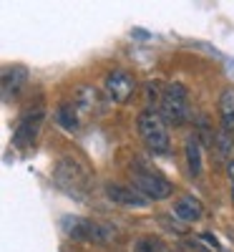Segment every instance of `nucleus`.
<instances>
[{
	"instance_id": "1",
	"label": "nucleus",
	"mask_w": 234,
	"mask_h": 252,
	"mask_svg": "<svg viewBox=\"0 0 234 252\" xmlns=\"http://www.w3.org/2000/svg\"><path fill=\"white\" fill-rule=\"evenodd\" d=\"M136 129L141 141L151 149L154 154H169L172 152V139L166 131V121L156 111H141L136 119Z\"/></svg>"
},
{
	"instance_id": "2",
	"label": "nucleus",
	"mask_w": 234,
	"mask_h": 252,
	"mask_svg": "<svg viewBox=\"0 0 234 252\" xmlns=\"http://www.w3.org/2000/svg\"><path fill=\"white\" fill-rule=\"evenodd\" d=\"M159 116L172 124V126H181L189 119V98H186V89L179 83L166 86L159 96Z\"/></svg>"
},
{
	"instance_id": "3",
	"label": "nucleus",
	"mask_w": 234,
	"mask_h": 252,
	"mask_svg": "<svg viewBox=\"0 0 234 252\" xmlns=\"http://www.w3.org/2000/svg\"><path fill=\"white\" fill-rule=\"evenodd\" d=\"M131 182H134V189L139 194H144L148 202H161V199H169L174 194V184L164 179L161 174H154V172H146L141 166H134L131 169Z\"/></svg>"
},
{
	"instance_id": "4",
	"label": "nucleus",
	"mask_w": 234,
	"mask_h": 252,
	"mask_svg": "<svg viewBox=\"0 0 234 252\" xmlns=\"http://www.w3.org/2000/svg\"><path fill=\"white\" fill-rule=\"evenodd\" d=\"M56 182L66 189L68 194L83 197L86 194V187H88V172H86V166H81L76 159L63 157L56 164Z\"/></svg>"
},
{
	"instance_id": "5",
	"label": "nucleus",
	"mask_w": 234,
	"mask_h": 252,
	"mask_svg": "<svg viewBox=\"0 0 234 252\" xmlns=\"http://www.w3.org/2000/svg\"><path fill=\"white\" fill-rule=\"evenodd\" d=\"M63 232L73 240L81 242H106L109 240V227H101L91 220H83V217H63L60 220Z\"/></svg>"
},
{
	"instance_id": "6",
	"label": "nucleus",
	"mask_w": 234,
	"mask_h": 252,
	"mask_svg": "<svg viewBox=\"0 0 234 252\" xmlns=\"http://www.w3.org/2000/svg\"><path fill=\"white\" fill-rule=\"evenodd\" d=\"M136 91V78L129 73V71H111L109 76H106V94H109V98L114 103H126Z\"/></svg>"
},
{
	"instance_id": "7",
	"label": "nucleus",
	"mask_w": 234,
	"mask_h": 252,
	"mask_svg": "<svg viewBox=\"0 0 234 252\" xmlns=\"http://www.w3.org/2000/svg\"><path fill=\"white\" fill-rule=\"evenodd\" d=\"M40 124H43V109L23 114V119L18 121L15 131H13V144L18 146V149H28V146L35 141V136L40 131Z\"/></svg>"
},
{
	"instance_id": "8",
	"label": "nucleus",
	"mask_w": 234,
	"mask_h": 252,
	"mask_svg": "<svg viewBox=\"0 0 234 252\" xmlns=\"http://www.w3.org/2000/svg\"><path fill=\"white\" fill-rule=\"evenodd\" d=\"M106 197L114 204H123V207H146L148 199L144 194H139L134 187H123V184H109L106 187Z\"/></svg>"
},
{
	"instance_id": "9",
	"label": "nucleus",
	"mask_w": 234,
	"mask_h": 252,
	"mask_svg": "<svg viewBox=\"0 0 234 252\" xmlns=\"http://www.w3.org/2000/svg\"><path fill=\"white\" fill-rule=\"evenodd\" d=\"M174 215L184 222H197L202 215H204V207L197 197H191V194H184L174 202Z\"/></svg>"
},
{
	"instance_id": "10",
	"label": "nucleus",
	"mask_w": 234,
	"mask_h": 252,
	"mask_svg": "<svg viewBox=\"0 0 234 252\" xmlns=\"http://www.w3.org/2000/svg\"><path fill=\"white\" fill-rule=\"evenodd\" d=\"M28 81V71L23 66H10L3 71V98L8 101L10 96H18V91L23 89V83Z\"/></svg>"
},
{
	"instance_id": "11",
	"label": "nucleus",
	"mask_w": 234,
	"mask_h": 252,
	"mask_svg": "<svg viewBox=\"0 0 234 252\" xmlns=\"http://www.w3.org/2000/svg\"><path fill=\"white\" fill-rule=\"evenodd\" d=\"M186 164H189V174L191 177H199L204 169V161H202V144L197 136H189L186 139Z\"/></svg>"
},
{
	"instance_id": "12",
	"label": "nucleus",
	"mask_w": 234,
	"mask_h": 252,
	"mask_svg": "<svg viewBox=\"0 0 234 252\" xmlns=\"http://www.w3.org/2000/svg\"><path fill=\"white\" fill-rule=\"evenodd\" d=\"M56 119L66 131H76L78 129V106L76 103H60L56 111Z\"/></svg>"
},
{
	"instance_id": "13",
	"label": "nucleus",
	"mask_w": 234,
	"mask_h": 252,
	"mask_svg": "<svg viewBox=\"0 0 234 252\" xmlns=\"http://www.w3.org/2000/svg\"><path fill=\"white\" fill-rule=\"evenodd\" d=\"M134 252H166V247L156 237H139L134 242Z\"/></svg>"
},
{
	"instance_id": "14",
	"label": "nucleus",
	"mask_w": 234,
	"mask_h": 252,
	"mask_svg": "<svg viewBox=\"0 0 234 252\" xmlns=\"http://www.w3.org/2000/svg\"><path fill=\"white\" fill-rule=\"evenodd\" d=\"M219 111H222V119L234 116V89H224V94L219 96Z\"/></svg>"
},
{
	"instance_id": "15",
	"label": "nucleus",
	"mask_w": 234,
	"mask_h": 252,
	"mask_svg": "<svg viewBox=\"0 0 234 252\" xmlns=\"http://www.w3.org/2000/svg\"><path fill=\"white\" fill-rule=\"evenodd\" d=\"M227 174H229V179H232V184H234V159L227 161Z\"/></svg>"
},
{
	"instance_id": "16",
	"label": "nucleus",
	"mask_w": 234,
	"mask_h": 252,
	"mask_svg": "<svg viewBox=\"0 0 234 252\" xmlns=\"http://www.w3.org/2000/svg\"><path fill=\"white\" fill-rule=\"evenodd\" d=\"M232 194H234V189H232Z\"/></svg>"
}]
</instances>
